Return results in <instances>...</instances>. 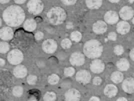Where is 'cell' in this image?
<instances>
[{
  "label": "cell",
  "mask_w": 134,
  "mask_h": 101,
  "mask_svg": "<svg viewBox=\"0 0 134 101\" xmlns=\"http://www.w3.org/2000/svg\"><path fill=\"white\" fill-rule=\"evenodd\" d=\"M1 24H2V20H1V18H0V27H1Z\"/></svg>",
  "instance_id": "44"
},
{
  "label": "cell",
  "mask_w": 134,
  "mask_h": 101,
  "mask_svg": "<svg viewBox=\"0 0 134 101\" xmlns=\"http://www.w3.org/2000/svg\"><path fill=\"white\" fill-rule=\"evenodd\" d=\"M12 93H13V95L16 96V97L22 96L23 95V87L22 86H15V87H13Z\"/></svg>",
  "instance_id": "23"
},
{
  "label": "cell",
  "mask_w": 134,
  "mask_h": 101,
  "mask_svg": "<svg viewBox=\"0 0 134 101\" xmlns=\"http://www.w3.org/2000/svg\"><path fill=\"white\" fill-rule=\"evenodd\" d=\"M108 38L110 40H116V33L115 32H111L108 35Z\"/></svg>",
  "instance_id": "35"
},
{
  "label": "cell",
  "mask_w": 134,
  "mask_h": 101,
  "mask_svg": "<svg viewBox=\"0 0 134 101\" xmlns=\"http://www.w3.org/2000/svg\"><path fill=\"white\" fill-rule=\"evenodd\" d=\"M118 101H126V98L125 97H120V98H118Z\"/></svg>",
  "instance_id": "42"
},
{
  "label": "cell",
  "mask_w": 134,
  "mask_h": 101,
  "mask_svg": "<svg viewBox=\"0 0 134 101\" xmlns=\"http://www.w3.org/2000/svg\"><path fill=\"white\" fill-rule=\"evenodd\" d=\"M61 1L65 5H73V4H75V2L77 0H61Z\"/></svg>",
  "instance_id": "32"
},
{
  "label": "cell",
  "mask_w": 134,
  "mask_h": 101,
  "mask_svg": "<svg viewBox=\"0 0 134 101\" xmlns=\"http://www.w3.org/2000/svg\"><path fill=\"white\" fill-rule=\"evenodd\" d=\"M42 49L45 51V53H54L57 49V43L55 40L47 39L42 43Z\"/></svg>",
  "instance_id": "6"
},
{
  "label": "cell",
  "mask_w": 134,
  "mask_h": 101,
  "mask_svg": "<svg viewBox=\"0 0 134 101\" xmlns=\"http://www.w3.org/2000/svg\"><path fill=\"white\" fill-rule=\"evenodd\" d=\"M103 47L97 40H89L87 41L83 47L84 54L88 58H97L102 54Z\"/></svg>",
  "instance_id": "2"
},
{
  "label": "cell",
  "mask_w": 134,
  "mask_h": 101,
  "mask_svg": "<svg viewBox=\"0 0 134 101\" xmlns=\"http://www.w3.org/2000/svg\"><path fill=\"white\" fill-rule=\"evenodd\" d=\"M48 82L50 83V84H57L58 82H59V76L58 75H56V74H52L50 75L49 77H48Z\"/></svg>",
  "instance_id": "27"
},
{
  "label": "cell",
  "mask_w": 134,
  "mask_h": 101,
  "mask_svg": "<svg viewBox=\"0 0 134 101\" xmlns=\"http://www.w3.org/2000/svg\"><path fill=\"white\" fill-rule=\"evenodd\" d=\"M13 74L15 75V77H17V78L22 79L24 77H26V75H27V69H26L25 66L18 64V65H16V67L14 68Z\"/></svg>",
  "instance_id": "14"
},
{
  "label": "cell",
  "mask_w": 134,
  "mask_h": 101,
  "mask_svg": "<svg viewBox=\"0 0 134 101\" xmlns=\"http://www.w3.org/2000/svg\"><path fill=\"white\" fill-rule=\"evenodd\" d=\"M102 83V79L100 77H95L93 78V84L94 85H100Z\"/></svg>",
  "instance_id": "33"
},
{
  "label": "cell",
  "mask_w": 134,
  "mask_h": 101,
  "mask_svg": "<svg viewBox=\"0 0 134 101\" xmlns=\"http://www.w3.org/2000/svg\"><path fill=\"white\" fill-rule=\"evenodd\" d=\"M71 27H72V24H71V23L67 24V28H71Z\"/></svg>",
  "instance_id": "43"
},
{
  "label": "cell",
  "mask_w": 134,
  "mask_h": 101,
  "mask_svg": "<svg viewBox=\"0 0 134 101\" xmlns=\"http://www.w3.org/2000/svg\"><path fill=\"white\" fill-rule=\"evenodd\" d=\"M129 66H130V64H129V62L127 61V59L122 58V59L118 60L117 67L119 70H121V71H126V70L129 69Z\"/></svg>",
  "instance_id": "21"
},
{
  "label": "cell",
  "mask_w": 134,
  "mask_h": 101,
  "mask_svg": "<svg viewBox=\"0 0 134 101\" xmlns=\"http://www.w3.org/2000/svg\"><path fill=\"white\" fill-rule=\"evenodd\" d=\"M71 40H69L68 38H65V39L62 40L61 42V46L64 48V49H68V48H70L71 47Z\"/></svg>",
  "instance_id": "28"
},
{
  "label": "cell",
  "mask_w": 134,
  "mask_h": 101,
  "mask_svg": "<svg viewBox=\"0 0 134 101\" xmlns=\"http://www.w3.org/2000/svg\"><path fill=\"white\" fill-rule=\"evenodd\" d=\"M80 97V93L76 89H69L65 93V99L67 101H78Z\"/></svg>",
  "instance_id": "13"
},
{
  "label": "cell",
  "mask_w": 134,
  "mask_h": 101,
  "mask_svg": "<svg viewBox=\"0 0 134 101\" xmlns=\"http://www.w3.org/2000/svg\"><path fill=\"white\" fill-rule=\"evenodd\" d=\"M86 5L90 9H98L102 5V0H86Z\"/></svg>",
  "instance_id": "20"
},
{
  "label": "cell",
  "mask_w": 134,
  "mask_h": 101,
  "mask_svg": "<svg viewBox=\"0 0 134 101\" xmlns=\"http://www.w3.org/2000/svg\"><path fill=\"white\" fill-rule=\"evenodd\" d=\"M9 51V44L6 41H2L0 42V53L5 54Z\"/></svg>",
  "instance_id": "24"
},
{
  "label": "cell",
  "mask_w": 134,
  "mask_h": 101,
  "mask_svg": "<svg viewBox=\"0 0 134 101\" xmlns=\"http://www.w3.org/2000/svg\"><path fill=\"white\" fill-rule=\"evenodd\" d=\"M130 30V25L128 24V22L124 21H120L117 23V32L120 34H126L129 32Z\"/></svg>",
  "instance_id": "18"
},
{
  "label": "cell",
  "mask_w": 134,
  "mask_h": 101,
  "mask_svg": "<svg viewBox=\"0 0 134 101\" xmlns=\"http://www.w3.org/2000/svg\"><path fill=\"white\" fill-rule=\"evenodd\" d=\"M123 51H124V48H123L121 45H116L114 47V53L116 55H121L123 53Z\"/></svg>",
  "instance_id": "30"
},
{
  "label": "cell",
  "mask_w": 134,
  "mask_h": 101,
  "mask_svg": "<svg viewBox=\"0 0 134 101\" xmlns=\"http://www.w3.org/2000/svg\"><path fill=\"white\" fill-rule=\"evenodd\" d=\"M36 20L32 19V18H29L27 20H24L23 22V27L26 31H34L36 29Z\"/></svg>",
  "instance_id": "17"
},
{
  "label": "cell",
  "mask_w": 134,
  "mask_h": 101,
  "mask_svg": "<svg viewBox=\"0 0 134 101\" xmlns=\"http://www.w3.org/2000/svg\"><path fill=\"white\" fill-rule=\"evenodd\" d=\"M47 18L51 24L59 25L66 19V13L61 7H53L47 13Z\"/></svg>",
  "instance_id": "3"
},
{
  "label": "cell",
  "mask_w": 134,
  "mask_h": 101,
  "mask_svg": "<svg viewBox=\"0 0 134 101\" xmlns=\"http://www.w3.org/2000/svg\"><path fill=\"white\" fill-rule=\"evenodd\" d=\"M7 59H8L10 64L18 65L23 60V53L19 49H13V50H11L8 53Z\"/></svg>",
  "instance_id": "5"
},
{
  "label": "cell",
  "mask_w": 134,
  "mask_h": 101,
  "mask_svg": "<svg viewBox=\"0 0 134 101\" xmlns=\"http://www.w3.org/2000/svg\"><path fill=\"white\" fill-rule=\"evenodd\" d=\"M133 53H134V51H133V50L130 51V58H131L132 60L134 59V54H133Z\"/></svg>",
  "instance_id": "38"
},
{
  "label": "cell",
  "mask_w": 134,
  "mask_h": 101,
  "mask_svg": "<svg viewBox=\"0 0 134 101\" xmlns=\"http://www.w3.org/2000/svg\"><path fill=\"white\" fill-rule=\"evenodd\" d=\"M118 19H119V15L117 14V12L115 11H108L104 15L105 22L109 23V24H115V23H117Z\"/></svg>",
  "instance_id": "12"
},
{
  "label": "cell",
  "mask_w": 134,
  "mask_h": 101,
  "mask_svg": "<svg viewBox=\"0 0 134 101\" xmlns=\"http://www.w3.org/2000/svg\"><path fill=\"white\" fill-rule=\"evenodd\" d=\"M92 29H93V31H94L95 33H97V34L104 33L107 30L106 22H104V21H96V22L93 24Z\"/></svg>",
  "instance_id": "16"
},
{
  "label": "cell",
  "mask_w": 134,
  "mask_h": 101,
  "mask_svg": "<svg viewBox=\"0 0 134 101\" xmlns=\"http://www.w3.org/2000/svg\"><path fill=\"white\" fill-rule=\"evenodd\" d=\"M70 63L72 65H76V66L82 65L84 63V55L79 52H74L70 56Z\"/></svg>",
  "instance_id": "9"
},
{
  "label": "cell",
  "mask_w": 134,
  "mask_h": 101,
  "mask_svg": "<svg viewBox=\"0 0 134 101\" xmlns=\"http://www.w3.org/2000/svg\"><path fill=\"white\" fill-rule=\"evenodd\" d=\"M123 78H124V76H123V74L120 71H115V72L112 73L111 75V80L114 83H120V82H122Z\"/></svg>",
  "instance_id": "22"
},
{
  "label": "cell",
  "mask_w": 134,
  "mask_h": 101,
  "mask_svg": "<svg viewBox=\"0 0 134 101\" xmlns=\"http://www.w3.org/2000/svg\"><path fill=\"white\" fill-rule=\"evenodd\" d=\"M122 89L124 90L126 93H128V94H132V93H133V89H134L133 78L129 77V78L125 79V80L122 82Z\"/></svg>",
  "instance_id": "11"
},
{
  "label": "cell",
  "mask_w": 134,
  "mask_h": 101,
  "mask_svg": "<svg viewBox=\"0 0 134 101\" xmlns=\"http://www.w3.org/2000/svg\"><path fill=\"white\" fill-rule=\"evenodd\" d=\"M4 64H5V60L2 59V58H0V65L2 66V65H4Z\"/></svg>",
  "instance_id": "39"
},
{
  "label": "cell",
  "mask_w": 134,
  "mask_h": 101,
  "mask_svg": "<svg viewBox=\"0 0 134 101\" xmlns=\"http://www.w3.org/2000/svg\"><path fill=\"white\" fill-rule=\"evenodd\" d=\"M104 68H105V65L101 60H94L90 65L91 71L94 73H101L104 70Z\"/></svg>",
  "instance_id": "15"
},
{
  "label": "cell",
  "mask_w": 134,
  "mask_h": 101,
  "mask_svg": "<svg viewBox=\"0 0 134 101\" xmlns=\"http://www.w3.org/2000/svg\"><path fill=\"white\" fill-rule=\"evenodd\" d=\"M43 99L45 101H53L56 99V94L54 92H47L46 94L44 95Z\"/></svg>",
  "instance_id": "26"
},
{
  "label": "cell",
  "mask_w": 134,
  "mask_h": 101,
  "mask_svg": "<svg viewBox=\"0 0 134 101\" xmlns=\"http://www.w3.org/2000/svg\"><path fill=\"white\" fill-rule=\"evenodd\" d=\"M109 2H111V3H117V2H119L120 0H108Z\"/></svg>",
  "instance_id": "41"
},
{
  "label": "cell",
  "mask_w": 134,
  "mask_h": 101,
  "mask_svg": "<svg viewBox=\"0 0 134 101\" xmlns=\"http://www.w3.org/2000/svg\"><path fill=\"white\" fill-rule=\"evenodd\" d=\"M0 38L3 41H8L13 38V29L10 26H6L0 29Z\"/></svg>",
  "instance_id": "7"
},
{
  "label": "cell",
  "mask_w": 134,
  "mask_h": 101,
  "mask_svg": "<svg viewBox=\"0 0 134 101\" xmlns=\"http://www.w3.org/2000/svg\"><path fill=\"white\" fill-rule=\"evenodd\" d=\"M43 3L41 0H29L27 3V8L29 12L34 15H38L43 10Z\"/></svg>",
  "instance_id": "4"
},
{
  "label": "cell",
  "mask_w": 134,
  "mask_h": 101,
  "mask_svg": "<svg viewBox=\"0 0 134 101\" xmlns=\"http://www.w3.org/2000/svg\"><path fill=\"white\" fill-rule=\"evenodd\" d=\"M10 0H0V3H2V4H5V3H8Z\"/></svg>",
  "instance_id": "40"
},
{
  "label": "cell",
  "mask_w": 134,
  "mask_h": 101,
  "mask_svg": "<svg viewBox=\"0 0 134 101\" xmlns=\"http://www.w3.org/2000/svg\"><path fill=\"white\" fill-rule=\"evenodd\" d=\"M3 20L10 27L20 26L25 20V13L20 6L12 5L3 11Z\"/></svg>",
  "instance_id": "1"
},
{
  "label": "cell",
  "mask_w": 134,
  "mask_h": 101,
  "mask_svg": "<svg viewBox=\"0 0 134 101\" xmlns=\"http://www.w3.org/2000/svg\"><path fill=\"white\" fill-rule=\"evenodd\" d=\"M14 1H15V3H17V4H22L26 0H14Z\"/></svg>",
  "instance_id": "36"
},
{
  "label": "cell",
  "mask_w": 134,
  "mask_h": 101,
  "mask_svg": "<svg viewBox=\"0 0 134 101\" xmlns=\"http://www.w3.org/2000/svg\"><path fill=\"white\" fill-rule=\"evenodd\" d=\"M93 100H95V101H99L100 99H99L98 97H95V96H93V97H91V98H90V101H93Z\"/></svg>",
  "instance_id": "37"
},
{
  "label": "cell",
  "mask_w": 134,
  "mask_h": 101,
  "mask_svg": "<svg viewBox=\"0 0 134 101\" xmlns=\"http://www.w3.org/2000/svg\"><path fill=\"white\" fill-rule=\"evenodd\" d=\"M76 80L80 82V83H88L90 82V80H91V75H90V73L88 71H86V70H80L77 72L76 74Z\"/></svg>",
  "instance_id": "8"
},
{
  "label": "cell",
  "mask_w": 134,
  "mask_h": 101,
  "mask_svg": "<svg viewBox=\"0 0 134 101\" xmlns=\"http://www.w3.org/2000/svg\"><path fill=\"white\" fill-rule=\"evenodd\" d=\"M119 15L123 20H129L133 17V9L130 6H124L121 8V10L119 12Z\"/></svg>",
  "instance_id": "10"
},
{
  "label": "cell",
  "mask_w": 134,
  "mask_h": 101,
  "mask_svg": "<svg viewBox=\"0 0 134 101\" xmlns=\"http://www.w3.org/2000/svg\"><path fill=\"white\" fill-rule=\"evenodd\" d=\"M43 36H44V35H43V32H37V33L35 34V39L36 40H41L42 39V38H43Z\"/></svg>",
  "instance_id": "34"
},
{
  "label": "cell",
  "mask_w": 134,
  "mask_h": 101,
  "mask_svg": "<svg viewBox=\"0 0 134 101\" xmlns=\"http://www.w3.org/2000/svg\"><path fill=\"white\" fill-rule=\"evenodd\" d=\"M36 81H37V77H36L35 75H29L27 77V82L29 84H31V85L35 84Z\"/></svg>",
  "instance_id": "31"
},
{
  "label": "cell",
  "mask_w": 134,
  "mask_h": 101,
  "mask_svg": "<svg viewBox=\"0 0 134 101\" xmlns=\"http://www.w3.org/2000/svg\"><path fill=\"white\" fill-rule=\"evenodd\" d=\"M118 92V88L115 86V85H112V84H108L104 88V94L108 97H113L117 94Z\"/></svg>",
  "instance_id": "19"
},
{
  "label": "cell",
  "mask_w": 134,
  "mask_h": 101,
  "mask_svg": "<svg viewBox=\"0 0 134 101\" xmlns=\"http://www.w3.org/2000/svg\"><path fill=\"white\" fill-rule=\"evenodd\" d=\"M74 73H75V70L73 67H67L64 69V74L67 77H70V76L74 75Z\"/></svg>",
  "instance_id": "29"
},
{
  "label": "cell",
  "mask_w": 134,
  "mask_h": 101,
  "mask_svg": "<svg viewBox=\"0 0 134 101\" xmlns=\"http://www.w3.org/2000/svg\"><path fill=\"white\" fill-rule=\"evenodd\" d=\"M129 2H133V0H129Z\"/></svg>",
  "instance_id": "45"
},
{
  "label": "cell",
  "mask_w": 134,
  "mask_h": 101,
  "mask_svg": "<svg viewBox=\"0 0 134 101\" xmlns=\"http://www.w3.org/2000/svg\"><path fill=\"white\" fill-rule=\"evenodd\" d=\"M70 37H71V40L72 41H75V42H78L81 40L82 38V34L80 33L79 31H73L71 35H70Z\"/></svg>",
  "instance_id": "25"
}]
</instances>
